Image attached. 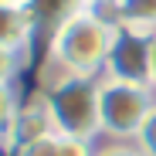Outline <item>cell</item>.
I'll return each mask as SVG.
<instances>
[{
    "label": "cell",
    "mask_w": 156,
    "mask_h": 156,
    "mask_svg": "<svg viewBox=\"0 0 156 156\" xmlns=\"http://www.w3.org/2000/svg\"><path fill=\"white\" fill-rule=\"evenodd\" d=\"M0 139H4V136H0Z\"/></svg>",
    "instance_id": "19"
},
{
    "label": "cell",
    "mask_w": 156,
    "mask_h": 156,
    "mask_svg": "<svg viewBox=\"0 0 156 156\" xmlns=\"http://www.w3.org/2000/svg\"><path fill=\"white\" fill-rule=\"evenodd\" d=\"M82 7H85V0H31L27 4V10L34 17V27L44 31L48 37L55 34L71 14H78Z\"/></svg>",
    "instance_id": "8"
},
{
    "label": "cell",
    "mask_w": 156,
    "mask_h": 156,
    "mask_svg": "<svg viewBox=\"0 0 156 156\" xmlns=\"http://www.w3.org/2000/svg\"><path fill=\"white\" fill-rule=\"evenodd\" d=\"M44 98L51 105V119H55L58 136L92 143L102 133V126H98V78L75 75L68 85H61L58 92H51Z\"/></svg>",
    "instance_id": "3"
},
{
    "label": "cell",
    "mask_w": 156,
    "mask_h": 156,
    "mask_svg": "<svg viewBox=\"0 0 156 156\" xmlns=\"http://www.w3.org/2000/svg\"><path fill=\"white\" fill-rule=\"evenodd\" d=\"M112 4H115V0H85V7H92V10H105Z\"/></svg>",
    "instance_id": "16"
},
{
    "label": "cell",
    "mask_w": 156,
    "mask_h": 156,
    "mask_svg": "<svg viewBox=\"0 0 156 156\" xmlns=\"http://www.w3.org/2000/svg\"><path fill=\"white\" fill-rule=\"evenodd\" d=\"M34 34H37V27H34V17H31L27 7L0 4V48L24 51Z\"/></svg>",
    "instance_id": "6"
},
{
    "label": "cell",
    "mask_w": 156,
    "mask_h": 156,
    "mask_svg": "<svg viewBox=\"0 0 156 156\" xmlns=\"http://www.w3.org/2000/svg\"><path fill=\"white\" fill-rule=\"evenodd\" d=\"M153 88H156V34H153Z\"/></svg>",
    "instance_id": "17"
},
{
    "label": "cell",
    "mask_w": 156,
    "mask_h": 156,
    "mask_svg": "<svg viewBox=\"0 0 156 156\" xmlns=\"http://www.w3.org/2000/svg\"><path fill=\"white\" fill-rule=\"evenodd\" d=\"M98 14L109 17L112 24H122V27L156 34V0H115L112 7L98 10Z\"/></svg>",
    "instance_id": "7"
},
{
    "label": "cell",
    "mask_w": 156,
    "mask_h": 156,
    "mask_svg": "<svg viewBox=\"0 0 156 156\" xmlns=\"http://www.w3.org/2000/svg\"><path fill=\"white\" fill-rule=\"evenodd\" d=\"M55 133H58V129H55V119H51L48 98H44L41 92H34L27 102L17 105L10 126H7V133H4V139H7L14 149H20V146H27V143H34V139L55 136Z\"/></svg>",
    "instance_id": "5"
},
{
    "label": "cell",
    "mask_w": 156,
    "mask_h": 156,
    "mask_svg": "<svg viewBox=\"0 0 156 156\" xmlns=\"http://www.w3.org/2000/svg\"><path fill=\"white\" fill-rule=\"evenodd\" d=\"M17 105H20V102H17V95H14V85H0V136L7 133V126H10Z\"/></svg>",
    "instance_id": "13"
},
{
    "label": "cell",
    "mask_w": 156,
    "mask_h": 156,
    "mask_svg": "<svg viewBox=\"0 0 156 156\" xmlns=\"http://www.w3.org/2000/svg\"><path fill=\"white\" fill-rule=\"evenodd\" d=\"M115 27H119V24H112L109 17H102L98 10L82 7L78 14H71L61 27L48 37V48L55 51L58 58H65L75 75L95 78L102 68H105Z\"/></svg>",
    "instance_id": "1"
},
{
    "label": "cell",
    "mask_w": 156,
    "mask_h": 156,
    "mask_svg": "<svg viewBox=\"0 0 156 156\" xmlns=\"http://www.w3.org/2000/svg\"><path fill=\"white\" fill-rule=\"evenodd\" d=\"M20 55H24V51L0 48V85H14V78L20 71Z\"/></svg>",
    "instance_id": "11"
},
{
    "label": "cell",
    "mask_w": 156,
    "mask_h": 156,
    "mask_svg": "<svg viewBox=\"0 0 156 156\" xmlns=\"http://www.w3.org/2000/svg\"><path fill=\"white\" fill-rule=\"evenodd\" d=\"M136 149H139L143 156H156V109L146 115L143 129L136 133Z\"/></svg>",
    "instance_id": "10"
},
{
    "label": "cell",
    "mask_w": 156,
    "mask_h": 156,
    "mask_svg": "<svg viewBox=\"0 0 156 156\" xmlns=\"http://www.w3.org/2000/svg\"><path fill=\"white\" fill-rule=\"evenodd\" d=\"M0 4H10V7H27L31 0H0Z\"/></svg>",
    "instance_id": "18"
},
{
    "label": "cell",
    "mask_w": 156,
    "mask_h": 156,
    "mask_svg": "<svg viewBox=\"0 0 156 156\" xmlns=\"http://www.w3.org/2000/svg\"><path fill=\"white\" fill-rule=\"evenodd\" d=\"M95 156H143L136 146H105V149H98Z\"/></svg>",
    "instance_id": "15"
},
{
    "label": "cell",
    "mask_w": 156,
    "mask_h": 156,
    "mask_svg": "<svg viewBox=\"0 0 156 156\" xmlns=\"http://www.w3.org/2000/svg\"><path fill=\"white\" fill-rule=\"evenodd\" d=\"M156 109L153 88L129 85L115 78H98V126L112 139H136L146 115Z\"/></svg>",
    "instance_id": "2"
},
{
    "label": "cell",
    "mask_w": 156,
    "mask_h": 156,
    "mask_svg": "<svg viewBox=\"0 0 156 156\" xmlns=\"http://www.w3.org/2000/svg\"><path fill=\"white\" fill-rule=\"evenodd\" d=\"M75 78V71H71V65L65 61V58H58L55 51H44V61H41V68H37V92L41 95H51V92H58L61 85H68Z\"/></svg>",
    "instance_id": "9"
},
{
    "label": "cell",
    "mask_w": 156,
    "mask_h": 156,
    "mask_svg": "<svg viewBox=\"0 0 156 156\" xmlns=\"http://www.w3.org/2000/svg\"><path fill=\"white\" fill-rule=\"evenodd\" d=\"M58 143H61V136L55 133V136H44V139H34L27 146H20L14 153L17 156H58Z\"/></svg>",
    "instance_id": "12"
},
{
    "label": "cell",
    "mask_w": 156,
    "mask_h": 156,
    "mask_svg": "<svg viewBox=\"0 0 156 156\" xmlns=\"http://www.w3.org/2000/svg\"><path fill=\"white\" fill-rule=\"evenodd\" d=\"M102 75L115 78V82L153 88V34L136 31V27H122L119 24Z\"/></svg>",
    "instance_id": "4"
},
{
    "label": "cell",
    "mask_w": 156,
    "mask_h": 156,
    "mask_svg": "<svg viewBox=\"0 0 156 156\" xmlns=\"http://www.w3.org/2000/svg\"><path fill=\"white\" fill-rule=\"evenodd\" d=\"M58 156H95V153H92V143H85V139L61 136V143H58Z\"/></svg>",
    "instance_id": "14"
}]
</instances>
